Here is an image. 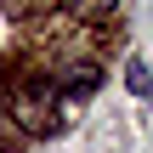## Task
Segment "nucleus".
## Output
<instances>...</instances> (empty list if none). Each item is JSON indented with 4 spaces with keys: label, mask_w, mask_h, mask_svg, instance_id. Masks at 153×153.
Instances as JSON below:
<instances>
[{
    "label": "nucleus",
    "mask_w": 153,
    "mask_h": 153,
    "mask_svg": "<svg viewBox=\"0 0 153 153\" xmlns=\"http://www.w3.org/2000/svg\"><path fill=\"white\" fill-rule=\"evenodd\" d=\"M6 108H11L17 131H28V136H57L62 131V97L51 85H17Z\"/></svg>",
    "instance_id": "1"
},
{
    "label": "nucleus",
    "mask_w": 153,
    "mask_h": 153,
    "mask_svg": "<svg viewBox=\"0 0 153 153\" xmlns=\"http://www.w3.org/2000/svg\"><path fill=\"white\" fill-rule=\"evenodd\" d=\"M97 79H102V74H97L91 62H57V68H51V91H57V97H62V91H79V97H85V91H97Z\"/></svg>",
    "instance_id": "2"
},
{
    "label": "nucleus",
    "mask_w": 153,
    "mask_h": 153,
    "mask_svg": "<svg viewBox=\"0 0 153 153\" xmlns=\"http://www.w3.org/2000/svg\"><path fill=\"white\" fill-rule=\"evenodd\" d=\"M125 85H131L136 97H153V74H148V62H142V57H131V62H125Z\"/></svg>",
    "instance_id": "3"
},
{
    "label": "nucleus",
    "mask_w": 153,
    "mask_h": 153,
    "mask_svg": "<svg viewBox=\"0 0 153 153\" xmlns=\"http://www.w3.org/2000/svg\"><path fill=\"white\" fill-rule=\"evenodd\" d=\"M51 6H62V11H85V17H108V11H119V0H51Z\"/></svg>",
    "instance_id": "4"
}]
</instances>
